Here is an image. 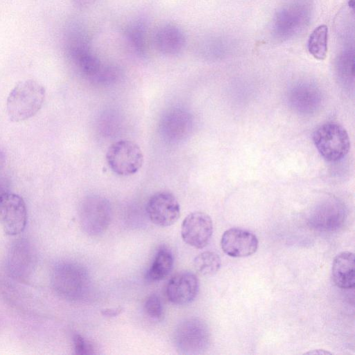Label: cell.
Segmentation results:
<instances>
[{
    "mask_svg": "<svg viewBox=\"0 0 355 355\" xmlns=\"http://www.w3.org/2000/svg\"><path fill=\"white\" fill-rule=\"evenodd\" d=\"M51 281L55 292L62 298L70 301L83 299L87 295L90 284L87 269L71 261L55 263L52 270Z\"/></svg>",
    "mask_w": 355,
    "mask_h": 355,
    "instance_id": "6da1fadb",
    "label": "cell"
},
{
    "mask_svg": "<svg viewBox=\"0 0 355 355\" xmlns=\"http://www.w3.org/2000/svg\"><path fill=\"white\" fill-rule=\"evenodd\" d=\"M44 98L45 89L39 82L31 79L19 82L7 98L10 119L19 122L33 117L41 109Z\"/></svg>",
    "mask_w": 355,
    "mask_h": 355,
    "instance_id": "7a4b0ae2",
    "label": "cell"
},
{
    "mask_svg": "<svg viewBox=\"0 0 355 355\" xmlns=\"http://www.w3.org/2000/svg\"><path fill=\"white\" fill-rule=\"evenodd\" d=\"M313 141L319 153L329 162L343 159L350 148L347 130L336 122H327L320 125L313 134Z\"/></svg>",
    "mask_w": 355,
    "mask_h": 355,
    "instance_id": "3957f363",
    "label": "cell"
},
{
    "mask_svg": "<svg viewBox=\"0 0 355 355\" xmlns=\"http://www.w3.org/2000/svg\"><path fill=\"white\" fill-rule=\"evenodd\" d=\"M173 340L180 354H196L207 349L211 334L207 323L198 318H189L176 327Z\"/></svg>",
    "mask_w": 355,
    "mask_h": 355,
    "instance_id": "277c9868",
    "label": "cell"
},
{
    "mask_svg": "<svg viewBox=\"0 0 355 355\" xmlns=\"http://www.w3.org/2000/svg\"><path fill=\"white\" fill-rule=\"evenodd\" d=\"M83 230L90 236H99L108 228L112 220L109 201L98 196H90L81 202L78 211Z\"/></svg>",
    "mask_w": 355,
    "mask_h": 355,
    "instance_id": "5b68a950",
    "label": "cell"
},
{
    "mask_svg": "<svg viewBox=\"0 0 355 355\" xmlns=\"http://www.w3.org/2000/svg\"><path fill=\"white\" fill-rule=\"evenodd\" d=\"M105 158L110 169L121 176L136 173L144 163V155L140 147L135 142L127 139L112 144Z\"/></svg>",
    "mask_w": 355,
    "mask_h": 355,
    "instance_id": "8992f818",
    "label": "cell"
},
{
    "mask_svg": "<svg viewBox=\"0 0 355 355\" xmlns=\"http://www.w3.org/2000/svg\"><path fill=\"white\" fill-rule=\"evenodd\" d=\"M309 19V10L304 5L291 3L284 6L274 15L272 34L281 41L289 40L304 29Z\"/></svg>",
    "mask_w": 355,
    "mask_h": 355,
    "instance_id": "52a82bcc",
    "label": "cell"
},
{
    "mask_svg": "<svg viewBox=\"0 0 355 355\" xmlns=\"http://www.w3.org/2000/svg\"><path fill=\"white\" fill-rule=\"evenodd\" d=\"M346 217L343 203L336 198H327L319 202L310 212L309 225L320 232H333L339 229Z\"/></svg>",
    "mask_w": 355,
    "mask_h": 355,
    "instance_id": "ba28073f",
    "label": "cell"
},
{
    "mask_svg": "<svg viewBox=\"0 0 355 355\" xmlns=\"http://www.w3.org/2000/svg\"><path fill=\"white\" fill-rule=\"evenodd\" d=\"M27 210L23 198L17 194L5 191L0 195V223L4 232L16 235L26 227Z\"/></svg>",
    "mask_w": 355,
    "mask_h": 355,
    "instance_id": "9c48e42d",
    "label": "cell"
},
{
    "mask_svg": "<svg viewBox=\"0 0 355 355\" xmlns=\"http://www.w3.org/2000/svg\"><path fill=\"white\" fill-rule=\"evenodd\" d=\"M146 210L150 220L159 227L173 225L180 216V207L176 197L167 191L152 195L146 203Z\"/></svg>",
    "mask_w": 355,
    "mask_h": 355,
    "instance_id": "30bf717a",
    "label": "cell"
},
{
    "mask_svg": "<svg viewBox=\"0 0 355 355\" xmlns=\"http://www.w3.org/2000/svg\"><path fill=\"white\" fill-rule=\"evenodd\" d=\"M213 233L211 217L202 211H193L188 214L181 225V236L188 245L198 249L205 248Z\"/></svg>",
    "mask_w": 355,
    "mask_h": 355,
    "instance_id": "8fae6325",
    "label": "cell"
},
{
    "mask_svg": "<svg viewBox=\"0 0 355 355\" xmlns=\"http://www.w3.org/2000/svg\"><path fill=\"white\" fill-rule=\"evenodd\" d=\"M35 254L31 245L24 239L16 241L10 246L6 259L9 274L15 279L26 280L35 266Z\"/></svg>",
    "mask_w": 355,
    "mask_h": 355,
    "instance_id": "7c38bea8",
    "label": "cell"
},
{
    "mask_svg": "<svg viewBox=\"0 0 355 355\" xmlns=\"http://www.w3.org/2000/svg\"><path fill=\"white\" fill-rule=\"evenodd\" d=\"M259 241L252 232L230 228L224 232L220 240L223 251L232 257H245L253 254L257 250Z\"/></svg>",
    "mask_w": 355,
    "mask_h": 355,
    "instance_id": "4fadbf2b",
    "label": "cell"
},
{
    "mask_svg": "<svg viewBox=\"0 0 355 355\" xmlns=\"http://www.w3.org/2000/svg\"><path fill=\"white\" fill-rule=\"evenodd\" d=\"M198 291V279L190 271H182L173 275L166 289L168 300L176 305L191 303L196 297Z\"/></svg>",
    "mask_w": 355,
    "mask_h": 355,
    "instance_id": "5bb4252c",
    "label": "cell"
},
{
    "mask_svg": "<svg viewBox=\"0 0 355 355\" xmlns=\"http://www.w3.org/2000/svg\"><path fill=\"white\" fill-rule=\"evenodd\" d=\"M288 101L295 111L305 114H311L320 106L322 94L316 85L309 82H300L291 88Z\"/></svg>",
    "mask_w": 355,
    "mask_h": 355,
    "instance_id": "9a60e30c",
    "label": "cell"
},
{
    "mask_svg": "<svg viewBox=\"0 0 355 355\" xmlns=\"http://www.w3.org/2000/svg\"><path fill=\"white\" fill-rule=\"evenodd\" d=\"M153 41L155 48L161 53L175 55L183 51L186 45V36L178 25L167 23L157 29Z\"/></svg>",
    "mask_w": 355,
    "mask_h": 355,
    "instance_id": "2e32d148",
    "label": "cell"
},
{
    "mask_svg": "<svg viewBox=\"0 0 355 355\" xmlns=\"http://www.w3.org/2000/svg\"><path fill=\"white\" fill-rule=\"evenodd\" d=\"M192 125L193 119L190 113L183 110L173 109L163 116L160 129L165 139L178 141L190 133Z\"/></svg>",
    "mask_w": 355,
    "mask_h": 355,
    "instance_id": "e0dca14e",
    "label": "cell"
},
{
    "mask_svg": "<svg viewBox=\"0 0 355 355\" xmlns=\"http://www.w3.org/2000/svg\"><path fill=\"white\" fill-rule=\"evenodd\" d=\"M354 267L353 252L345 251L337 254L331 268V278L334 284L340 288H353L355 286Z\"/></svg>",
    "mask_w": 355,
    "mask_h": 355,
    "instance_id": "ac0fdd59",
    "label": "cell"
},
{
    "mask_svg": "<svg viewBox=\"0 0 355 355\" xmlns=\"http://www.w3.org/2000/svg\"><path fill=\"white\" fill-rule=\"evenodd\" d=\"M124 36L133 50L140 56L148 51L147 26L143 19L130 22L123 29Z\"/></svg>",
    "mask_w": 355,
    "mask_h": 355,
    "instance_id": "d6986e66",
    "label": "cell"
},
{
    "mask_svg": "<svg viewBox=\"0 0 355 355\" xmlns=\"http://www.w3.org/2000/svg\"><path fill=\"white\" fill-rule=\"evenodd\" d=\"M173 263V256L171 252L164 247L160 248L146 272V279L150 282L164 279L172 270Z\"/></svg>",
    "mask_w": 355,
    "mask_h": 355,
    "instance_id": "ffe728a7",
    "label": "cell"
},
{
    "mask_svg": "<svg viewBox=\"0 0 355 355\" xmlns=\"http://www.w3.org/2000/svg\"><path fill=\"white\" fill-rule=\"evenodd\" d=\"M328 27L321 24L316 27L309 35L307 42L309 53L315 59L323 60L328 51Z\"/></svg>",
    "mask_w": 355,
    "mask_h": 355,
    "instance_id": "44dd1931",
    "label": "cell"
},
{
    "mask_svg": "<svg viewBox=\"0 0 355 355\" xmlns=\"http://www.w3.org/2000/svg\"><path fill=\"white\" fill-rule=\"evenodd\" d=\"M336 71L338 78L345 83H353L354 77V53L353 49L343 51L338 55Z\"/></svg>",
    "mask_w": 355,
    "mask_h": 355,
    "instance_id": "7402d4cb",
    "label": "cell"
},
{
    "mask_svg": "<svg viewBox=\"0 0 355 355\" xmlns=\"http://www.w3.org/2000/svg\"><path fill=\"white\" fill-rule=\"evenodd\" d=\"M196 269L202 275H212L220 268L221 261L218 254L205 251L196 256L193 261Z\"/></svg>",
    "mask_w": 355,
    "mask_h": 355,
    "instance_id": "603a6c76",
    "label": "cell"
},
{
    "mask_svg": "<svg viewBox=\"0 0 355 355\" xmlns=\"http://www.w3.org/2000/svg\"><path fill=\"white\" fill-rule=\"evenodd\" d=\"M144 310L146 314L151 318L159 319L163 315V306L162 302L155 294L149 295L144 304Z\"/></svg>",
    "mask_w": 355,
    "mask_h": 355,
    "instance_id": "cb8c5ba5",
    "label": "cell"
},
{
    "mask_svg": "<svg viewBox=\"0 0 355 355\" xmlns=\"http://www.w3.org/2000/svg\"><path fill=\"white\" fill-rule=\"evenodd\" d=\"M73 350L78 355H88L96 354L92 343L78 334L73 336Z\"/></svg>",
    "mask_w": 355,
    "mask_h": 355,
    "instance_id": "d4e9b609",
    "label": "cell"
},
{
    "mask_svg": "<svg viewBox=\"0 0 355 355\" xmlns=\"http://www.w3.org/2000/svg\"><path fill=\"white\" fill-rule=\"evenodd\" d=\"M97 0H73L74 6L79 10H86L91 8Z\"/></svg>",
    "mask_w": 355,
    "mask_h": 355,
    "instance_id": "484cf974",
    "label": "cell"
},
{
    "mask_svg": "<svg viewBox=\"0 0 355 355\" xmlns=\"http://www.w3.org/2000/svg\"><path fill=\"white\" fill-rule=\"evenodd\" d=\"M123 308L121 306L116 308H109V309H103L101 310V314L105 317H116L121 313L123 311Z\"/></svg>",
    "mask_w": 355,
    "mask_h": 355,
    "instance_id": "4316f807",
    "label": "cell"
},
{
    "mask_svg": "<svg viewBox=\"0 0 355 355\" xmlns=\"http://www.w3.org/2000/svg\"><path fill=\"white\" fill-rule=\"evenodd\" d=\"M306 354H331V353L329 352L324 351V350H322V349H316V350H313L312 352H309Z\"/></svg>",
    "mask_w": 355,
    "mask_h": 355,
    "instance_id": "83f0119b",
    "label": "cell"
},
{
    "mask_svg": "<svg viewBox=\"0 0 355 355\" xmlns=\"http://www.w3.org/2000/svg\"><path fill=\"white\" fill-rule=\"evenodd\" d=\"M5 164V157L3 153L0 150V170L3 168Z\"/></svg>",
    "mask_w": 355,
    "mask_h": 355,
    "instance_id": "f1b7e54d",
    "label": "cell"
},
{
    "mask_svg": "<svg viewBox=\"0 0 355 355\" xmlns=\"http://www.w3.org/2000/svg\"><path fill=\"white\" fill-rule=\"evenodd\" d=\"M3 192H5V191H3L2 188H0V195Z\"/></svg>",
    "mask_w": 355,
    "mask_h": 355,
    "instance_id": "f546056e",
    "label": "cell"
}]
</instances>
